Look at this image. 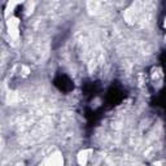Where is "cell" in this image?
I'll return each instance as SVG.
<instances>
[{
    "label": "cell",
    "mask_w": 166,
    "mask_h": 166,
    "mask_svg": "<svg viewBox=\"0 0 166 166\" xmlns=\"http://www.w3.org/2000/svg\"><path fill=\"white\" fill-rule=\"evenodd\" d=\"M7 27H8V34L12 38H18L20 35V20L17 17H9L7 21Z\"/></svg>",
    "instance_id": "1"
},
{
    "label": "cell",
    "mask_w": 166,
    "mask_h": 166,
    "mask_svg": "<svg viewBox=\"0 0 166 166\" xmlns=\"http://www.w3.org/2000/svg\"><path fill=\"white\" fill-rule=\"evenodd\" d=\"M62 165H64V157L61 156L60 152H55L40 164V166H62Z\"/></svg>",
    "instance_id": "2"
},
{
    "label": "cell",
    "mask_w": 166,
    "mask_h": 166,
    "mask_svg": "<svg viewBox=\"0 0 166 166\" xmlns=\"http://www.w3.org/2000/svg\"><path fill=\"white\" fill-rule=\"evenodd\" d=\"M91 153V150L90 149H83V150H81V152L78 153V156H77V161H78V164L81 165V166H86L87 165V161H88V155Z\"/></svg>",
    "instance_id": "3"
},
{
    "label": "cell",
    "mask_w": 166,
    "mask_h": 166,
    "mask_svg": "<svg viewBox=\"0 0 166 166\" xmlns=\"http://www.w3.org/2000/svg\"><path fill=\"white\" fill-rule=\"evenodd\" d=\"M18 3H14V2H9V3H7V8H5V17L7 18H9V14L14 9V7H16Z\"/></svg>",
    "instance_id": "4"
}]
</instances>
